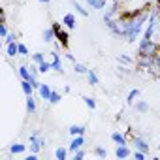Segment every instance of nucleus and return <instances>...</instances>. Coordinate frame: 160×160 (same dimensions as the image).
Segmentation results:
<instances>
[{"label": "nucleus", "mask_w": 160, "mask_h": 160, "mask_svg": "<svg viewBox=\"0 0 160 160\" xmlns=\"http://www.w3.org/2000/svg\"><path fill=\"white\" fill-rule=\"evenodd\" d=\"M149 15H151V4L141 6L138 10H128V27H126V34H124V40L128 43L139 42V38L145 30V25L149 21Z\"/></svg>", "instance_id": "f257e3e1"}, {"label": "nucleus", "mask_w": 160, "mask_h": 160, "mask_svg": "<svg viewBox=\"0 0 160 160\" xmlns=\"http://www.w3.org/2000/svg\"><path fill=\"white\" fill-rule=\"evenodd\" d=\"M51 27L55 28V34H57V42H60V45L64 49H68V40H70V34H68V28H62L60 23H51Z\"/></svg>", "instance_id": "f03ea898"}, {"label": "nucleus", "mask_w": 160, "mask_h": 160, "mask_svg": "<svg viewBox=\"0 0 160 160\" xmlns=\"http://www.w3.org/2000/svg\"><path fill=\"white\" fill-rule=\"evenodd\" d=\"M43 147H45V139L40 138V132H34L28 138V149H30V152H40Z\"/></svg>", "instance_id": "7ed1b4c3"}, {"label": "nucleus", "mask_w": 160, "mask_h": 160, "mask_svg": "<svg viewBox=\"0 0 160 160\" xmlns=\"http://www.w3.org/2000/svg\"><path fill=\"white\" fill-rule=\"evenodd\" d=\"M83 147H85V136H72V141H70V145H68L70 154H73L75 151L83 149Z\"/></svg>", "instance_id": "20e7f679"}, {"label": "nucleus", "mask_w": 160, "mask_h": 160, "mask_svg": "<svg viewBox=\"0 0 160 160\" xmlns=\"http://www.w3.org/2000/svg\"><path fill=\"white\" fill-rule=\"evenodd\" d=\"M51 70L53 72H57V73H64V66H62V60H60V55H58V51H55L53 49V53H51Z\"/></svg>", "instance_id": "39448f33"}, {"label": "nucleus", "mask_w": 160, "mask_h": 160, "mask_svg": "<svg viewBox=\"0 0 160 160\" xmlns=\"http://www.w3.org/2000/svg\"><path fill=\"white\" fill-rule=\"evenodd\" d=\"M132 145H134L136 149H139V151L147 152V154H149V151H151L149 141H147V139H143V138H139V136H134V138H132Z\"/></svg>", "instance_id": "423d86ee"}, {"label": "nucleus", "mask_w": 160, "mask_h": 160, "mask_svg": "<svg viewBox=\"0 0 160 160\" xmlns=\"http://www.w3.org/2000/svg\"><path fill=\"white\" fill-rule=\"evenodd\" d=\"M85 2H87L89 8H92V10H100V12H104V10L109 6V0H85Z\"/></svg>", "instance_id": "0eeeda50"}, {"label": "nucleus", "mask_w": 160, "mask_h": 160, "mask_svg": "<svg viewBox=\"0 0 160 160\" xmlns=\"http://www.w3.org/2000/svg\"><path fill=\"white\" fill-rule=\"evenodd\" d=\"M62 25H64V28L73 30V28L77 27V19H75V15H73V13H66V15L62 17Z\"/></svg>", "instance_id": "6e6552de"}, {"label": "nucleus", "mask_w": 160, "mask_h": 160, "mask_svg": "<svg viewBox=\"0 0 160 160\" xmlns=\"http://www.w3.org/2000/svg\"><path fill=\"white\" fill-rule=\"evenodd\" d=\"M132 152H134V151H132L128 145H117V149H115V156H117V158H121V160H122V158L132 156Z\"/></svg>", "instance_id": "1a4fd4ad"}, {"label": "nucleus", "mask_w": 160, "mask_h": 160, "mask_svg": "<svg viewBox=\"0 0 160 160\" xmlns=\"http://www.w3.org/2000/svg\"><path fill=\"white\" fill-rule=\"evenodd\" d=\"M42 38H43V42L45 43H53L55 40H57V34H55V28L49 25L45 30H43V34H42Z\"/></svg>", "instance_id": "9d476101"}, {"label": "nucleus", "mask_w": 160, "mask_h": 160, "mask_svg": "<svg viewBox=\"0 0 160 160\" xmlns=\"http://www.w3.org/2000/svg\"><path fill=\"white\" fill-rule=\"evenodd\" d=\"M51 92H53V89H51L49 85H45V83H42V85H40V89H38V94H40V98H42V100H45V102H49V96H51Z\"/></svg>", "instance_id": "9b49d317"}, {"label": "nucleus", "mask_w": 160, "mask_h": 160, "mask_svg": "<svg viewBox=\"0 0 160 160\" xmlns=\"http://www.w3.org/2000/svg\"><path fill=\"white\" fill-rule=\"evenodd\" d=\"M111 141H113L115 145H128V143H126V136H124L122 132H119V130L111 132Z\"/></svg>", "instance_id": "f8f14e48"}, {"label": "nucleus", "mask_w": 160, "mask_h": 160, "mask_svg": "<svg viewBox=\"0 0 160 160\" xmlns=\"http://www.w3.org/2000/svg\"><path fill=\"white\" fill-rule=\"evenodd\" d=\"M70 2H72V8L75 10V13H79L81 17H89V10H87L83 4H79L77 0H70Z\"/></svg>", "instance_id": "ddd939ff"}, {"label": "nucleus", "mask_w": 160, "mask_h": 160, "mask_svg": "<svg viewBox=\"0 0 160 160\" xmlns=\"http://www.w3.org/2000/svg\"><path fill=\"white\" fill-rule=\"evenodd\" d=\"M68 132H70V136H85L87 128H85L83 124H72V126L68 128Z\"/></svg>", "instance_id": "4468645a"}, {"label": "nucleus", "mask_w": 160, "mask_h": 160, "mask_svg": "<svg viewBox=\"0 0 160 160\" xmlns=\"http://www.w3.org/2000/svg\"><path fill=\"white\" fill-rule=\"evenodd\" d=\"M6 53H8V57H10V58L17 57V55H19V42L8 43V45H6Z\"/></svg>", "instance_id": "2eb2a0df"}, {"label": "nucleus", "mask_w": 160, "mask_h": 160, "mask_svg": "<svg viewBox=\"0 0 160 160\" xmlns=\"http://www.w3.org/2000/svg\"><path fill=\"white\" fill-rule=\"evenodd\" d=\"M139 94H141V91H139L138 87H136V89H132V91L128 92V96H126V104H128V106H134V104H136V100L139 98Z\"/></svg>", "instance_id": "dca6fc26"}, {"label": "nucleus", "mask_w": 160, "mask_h": 160, "mask_svg": "<svg viewBox=\"0 0 160 160\" xmlns=\"http://www.w3.org/2000/svg\"><path fill=\"white\" fill-rule=\"evenodd\" d=\"M21 91L25 92V96H32L34 87H32V83H30V81H27V79H21Z\"/></svg>", "instance_id": "f3484780"}, {"label": "nucleus", "mask_w": 160, "mask_h": 160, "mask_svg": "<svg viewBox=\"0 0 160 160\" xmlns=\"http://www.w3.org/2000/svg\"><path fill=\"white\" fill-rule=\"evenodd\" d=\"M68 154H70L68 147H57V149H55V158H57V160H66Z\"/></svg>", "instance_id": "a211bd4d"}, {"label": "nucleus", "mask_w": 160, "mask_h": 160, "mask_svg": "<svg viewBox=\"0 0 160 160\" xmlns=\"http://www.w3.org/2000/svg\"><path fill=\"white\" fill-rule=\"evenodd\" d=\"M89 70H91V68H87V66L81 64V62H73V72H75L77 75H87Z\"/></svg>", "instance_id": "6ab92c4d"}, {"label": "nucleus", "mask_w": 160, "mask_h": 160, "mask_svg": "<svg viewBox=\"0 0 160 160\" xmlns=\"http://www.w3.org/2000/svg\"><path fill=\"white\" fill-rule=\"evenodd\" d=\"M87 79H89V85H91V87H96V85L100 83L96 70H89V73H87Z\"/></svg>", "instance_id": "aec40b11"}, {"label": "nucleus", "mask_w": 160, "mask_h": 160, "mask_svg": "<svg viewBox=\"0 0 160 160\" xmlns=\"http://www.w3.org/2000/svg\"><path fill=\"white\" fill-rule=\"evenodd\" d=\"M36 98L34 96H27V111H28V115H34L36 113Z\"/></svg>", "instance_id": "412c9836"}, {"label": "nucleus", "mask_w": 160, "mask_h": 160, "mask_svg": "<svg viewBox=\"0 0 160 160\" xmlns=\"http://www.w3.org/2000/svg\"><path fill=\"white\" fill-rule=\"evenodd\" d=\"M134 109H136L138 113H147V111H149V104H147L145 100H136Z\"/></svg>", "instance_id": "4be33fe9"}, {"label": "nucleus", "mask_w": 160, "mask_h": 160, "mask_svg": "<svg viewBox=\"0 0 160 160\" xmlns=\"http://www.w3.org/2000/svg\"><path fill=\"white\" fill-rule=\"evenodd\" d=\"M27 147H28V145H23V143H13V145L10 147V152H12V154H23V152L27 151Z\"/></svg>", "instance_id": "5701e85b"}, {"label": "nucleus", "mask_w": 160, "mask_h": 160, "mask_svg": "<svg viewBox=\"0 0 160 160\" xmlns=\"http://www.w3.org/2000/svg\"><path fill=\"white\" fill-rule=\"evenodd\" d=\"M81 100L85 102V106H87L91 111H94V109H96V100H94L92 96H87V94H83V96H81Z\"/></svg>", "instance_id": "b1692460"}, {"label": "nucleus", "mask_w": 160, "mask_h": 160, "mask_svg": "<svg viewBox=\"0 0 160 160\" xmlns=\"http://www.w3.org/2000/svg\"><path fill=\"white\" fill-rule=\"evenodd\" d=\"M117 62H119V64H124V66H132V64H134V58L128 57V55H119V57H117Z\"/></svg>", "instance_id": "393cba45"}, {"label": "nucleus", "mask_w": 160, "mask_h": 160, "mask_svg": "<svg viewBox=\"0 0 160 160\" xmlns=\"http://www.w3.org/2000/svg\"><path fill=\"white\" fill-rule=\"evenodd\" d=\"M60 100H62V94L57 92V91H53L51 96H49V104H51V106H57V104H60Z\"/></svg>", "instance_id": "a878e982"}, {"label": "nucleus", "mask_w": 160, "mask_h": 160, "mask_svg": "<svg viewBox=\"0 0 160 160\" xmlns=\"http://www.w3.org/2000/svg\"><path fill=\"white\" fill-rule=\"evenodd\" d=\"M94 156H98V158H108V149H104V147H94Z\"/></svg>", "instance_id": "bb28decb"}, {"label": "nucleus", "mask_w": 160, "mask_h": 160, "mask_svg": "<svg viewBox=\"0 0 160 160\" xmlns=\"http://www.w3.org/2000/svg\"><path fill=\"white\" fill-rule=\"evenodd\" d=\"M85 156H87V151H85V149H79V151H75V152L72 154L73 160H83Z\"/></svg>", "instance_id": "cd10ccee"}, {"label": "nucleus", "mask_w": 160, "mask_h": 160, "mask_svg": "<svg viewBox=\"0 0 160 160\" xmlns=\"http://www.w3.org/2000/svg\"><path fill=\"white\" fill-rule=\"evenodd\" d=\"M38 70H40V73H47V72L51 70V62H47V60H43L42 64H38Z\"/></svg>", "instance_id": "c85d7f7f"}, {"label": "nucleus", "mask_w": 160, "mask_h": 160, "mask_svg": "<svg viewBox=\"0 0 160 160\" xmlns=\"http://www.w3.org/2000/svg\"><path fill=\"white\" fill-rule=\"evenodd\" d=\"M8 34H10V30H8V23H4V21H2V23H0V38L4 40Z\"/></svg>", "instance_id": "c756f323"}, {"label": "nucleus", "mask_w": 160, "mask_h": 160, "mask_svg": "<svg viewBox=\"0 0 160 160\" xmlns=\"http://www.w3.org/2000/svg\"><path fill=\"white\" fill-rule=\"evenodd\" d=\"M43 60H45V55H43V53H34V55H32V62H34V64H42Z\"/></svg>", "instance_id": "7c9ffc66"}, {"label": "nucleus", "mask_w": 160, "mask_h": 160, "mask_svg": "<svg viewBox=\"0 0 160 160\" xmlns=\"http://www.w3.org/2000/svg\"><path fill=\"white\" fill-rule=\"evenodd\" d=\"M117 73H119V75H130L132 72H130V68H128V66H124V64H119V68H117Z\"/></svg>", "instance_id": "2f4dec72"}, {"label": "nucleus", "mask_w": 160, "mask_h": 160, "mask_svg": "<svg viewBox=\"0 0 160 160\" xmlns=\"http://www.w3.org/2000/svg\"><path fill=\"white\" fill-rule=\"evenodd\" d=\"M132 156H134L136 160H145V158H147V152H143V151H139V149H134Z\"/></svg>", "instance_id": "473e14b6"}, {"label": "nucleus", "mask_w": 160, "mask_h": 160, "mask_svg": "<svg viewBox=\"0 0 160 160\" xmlns=\"http://www.w3.org/2000/svg\"><path fill=\"white\" fill-rule=\"evenodd\" d=\"M17 38H19V36H17L15 32H10V34L4 38V43H6V45H8V43H13V42H17Z\"/></svg>", "instance_id": "72a5a7b5"}, {"label": "nucleus", "mask_w": 160, "mask_h": 160, "mask_svg": "<svg viewBox=\"0 0 160 160\" xmlns=\"http://www.w3.org/2000/svg\"><path fill=\"white\" fill-rule=\"evenodd\" d=\"M19 55H21V57H27V55H28V47H27L25 43H21V42H19Z\"/></svg>", "instance_id": "f704fd0d"}, {"label": "nucleus", "mask_w": 160, "mask_h": 160, "mask_svg": "<svg viewBox=\"0 0 160 160\" xmlns=\"http://www.w3.org/2000/svg\"><path fill=\"white\" fill-rule=\"evenodd\" d=\"M64 55H66V58H68V60H70V62H75V57H73V55H72V53H70V51H66V53H64Z\"/></svg>", "instance_id": "c9c22d12"}, {"label": "nucleus", "mask_w": 160, "mask_h": 160, "mask_svg": "<svg viewBox=\"0 0 160 160\" xmlns=\"http://www.w3.org/2000/svg\"><path fill=\"white\" fill-rule=\"evenodd\" d=\"M109 2H113V4H122V6H126V2H128V0H109Z\"/></svg>", "instance_id": "e433bc0d"}, {"label": "nucleus", "mask_w": 160, "mask_h": 160, "mask_svg": "<svg viewBox=\"0 0 160 160\" xmlns=\"http://www.w3.org/2000/svg\"><path fill=\"white\" fill-rule=\"evenodd\" d=\"M38 2H42V4H49V0H38Z\"/></svg>", "instance_id": "4c0bfd02"}]
</instances>
